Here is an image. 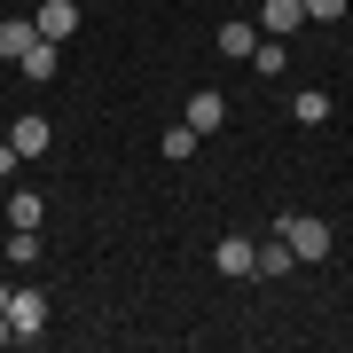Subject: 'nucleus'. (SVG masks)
<instances>
[{"instance_id":"obj_1","label":"nucleus","mask_w":353,"mask_h":353,"mask_svg":"<svg viewBox=\"0 0 353 353\" xmlns=\"http://www.w3.org/2000/svg\"><path fill=\"white\" fill-rule=\"evenodd\" d=\"M8 338L16 345H39V338H48V290H8Z\"/></svg>"},{"instance_id":"obj_2","label":"nucleus","mask_w":353,"mask_h":353,"mask_svg":"<svg viewBox=\"0 0 353 353\" xmlns=\"http://www.w3.org/2000/svg\"><path fill=\"white\" fill-rule=\"evenodd\" d=\"M275 236L290 243V259H299V267H322V259H330V228H322V220H306V212H290Z\"/></svg>"},{"instance_id":"obj_3","label":"nucleus","mask_w":353,"mask_h":353,"mask_svg":"<svg viewBox=\"0 0 353 353\" xmlns=\"http://www.w3.org/2000/svg\"><path fill=\"white\" fill-rule=\"evenodd\" d=\"M181 126H189V134H220V126H228V94H220V87H196Z\"/></svg>"},{"instance_id":"obj_4","label":"nucleus","mask_w":353,"mask_h":353,"mask_svg":"<svg viewBox=\"0 0 353 353\" xmlns=\"http://www.w3.org/2000/svg\"><path fill=\"white\" fill-rule=\"evenodd\" d=\"M32 24H39V39H55V48H63V39L79 32V0H39Z\"/></svg>"},{"instance_id":"obj_5","label":"nucleus","mask_w":353,"mask_h":353,"mask_svg":"<svg viewBox=\"0 0 353 353\" xmlns=\"http://www.w3.org/2000/svg\"><path fill=\"white\" fill-rule=\"evenodd\" d=\"M212 48L228 55V63H243V55H252V48H259V16H228V24L212 32Z\"/></svg>"},{"instance_id":"obj_6","label":"nucleus","mask_w":353,"mask_h":353,"mask_svg":"<svg viewBox=\"0 0 353 353\" xmlns=\"http://www.w3.org/2000/svg\"><path fill=\"white\" fill-rule=\"evenodd\" d=\"M8 141H16V157H48V150H55V126H48L39 110H24V118L8 126Z\"/></svg>"},{"instance_id":"obj_7","label":"nucleus","mask_w":353,"mask_h":353,"mask_svg":"<svg viewBox=\"0 0 353 353\" xmlns=\"http://www.w3.org/2000/svg\"><path fill=\"white\" fill-rule=\"evenodd\" d=\"M259 32H267V39L306 32V0H267V8H259Z\"/></svg>"},{"instance_id":"obj_8","label":"nucleus","mask_w":353,"mask_h":353,"mask_svg":"<svg viewBox=\"0 0 353 353\" xmlns=\"http://www.w3.org/2000/svg\"><path fill=\"white\" fill-rule=\"evenodd\" d=\"M290 267H299V259H290V243H283V236L252 243V283H275V275H290Z\"/></svg>"},{"instance_id":"obj_9","label":"nucleus","mask_w":353,"mask_h":353,"mask_svg":"<svg viewBox=\"0 0 353 353\" xmlns=\"http://www.w3.org/2000/svg\"><path fill=\"white\" fill-rule=\"evenodd\" d=\"M39 39V24L32 16H0V63H24V48Z\"/></svg>"},{"instance_id":"obj_10","label":"nucleus","mask_w":353,"mask_h":353,"mask_svg":"<svg viewBox=\"0 0 353 353\" xmlns=\"http://www.w3.org/2000/svg\"><path fill=\"white\" fill-rule=\"evenodd\" d=\"M212 267H220V275H252V236H220L212 243Z\"/></svg>"},{"instance_id":"obj_11","label":"nucleus","mask_w":353,"mask_h":353,"mask_svg":"<svg viewBox=\"0 0 353 353\" xmlns=\"http://www.w3.org/2000/svg\"><path fill=\"white\" fill-rule=\"evenodd\" d=\"M55 63H63V48H55V39H32L16 71H24V79H55Z\"/></svg>"},{"instance_id":"obj_12","label":"nucleus","mask_w":353,"mask_h":353,"mask_svg":"<svg viewBox=\"0 0 353 353\" xmlns=\"http://www.w3.org/2000/svg\"><path fill=\"white\" fill-rule=\"evenodd\" d=\"M39 220H48V196L16 189V196H8V228H39Z\"/></svg>"},{"instance_id":"obj_13","label":"nucleus","mask_w":353,"mask_h":353,"mask_svg":"<svg viewBox=\"0 0 353 353\" xmlns=\"http://www.w3.org/2000/svg\"><path fill=\"white\" fill-rule=\"evenodd\" d=\"M283 63H290L283 39H259V48H252V71H259V79H283Z\"/></svg>"},{"instance_id":"obj_14","label":"nucleus","mask_w":353,"mask_h":353,"mask_svg":"<svg viewBox=\"0 0 353 353\" xmlns=\"http://www.w3.org/2000/svg\"><path fill=\"white\" fill-rule=\"evenodd\" d=\"M196 141H204V134H189V126H165V134H157V150L181 165V157H196Z\"/></svg>"},{"instance_id":"obj_15","label":"nucleus","mask_w":353,"mask_h":353,"mask_svg":"<svg viewBox=\"0 0 353 353\" xmlns=\"http://www.w3.org/2000/svg\"><path fill=\"white\" fill-rule=\"evenodd\" d=\"M8 267H39V228H16L8 236Z\"/></svg>"},{"instance_id":"obj_16","label":"nucleus","mask_w":353,"mask_h":353,"mask_svg":"<svg viewBox=\"0 0 353 353\" xmlns=\"http://www.w3.org/2000/svg\"><path fill=\"white\" fill-rule=\"evenodd\" d=\"M290 110H299V126H322V118H330V94H322V87H306Z\"/></svg>"},{"instance_id":"obj_17","label":"nucleus","mask_w":353,"mask_h":353,"mask_svg":"<svg viewBox=\"0 0 353 353\" xmlns=\"http://www.w3.org/2000/svg\"><path fill=\"white\" fill-rule=\"evenodd\" d=\"M345 16V0H306V24H338Z\"/></svg>"},{"instance_id":"obj_18","label":"nucleus","mask_w":353,"mask_h":353,"mask_svg":"<svg viewBox=\"0 0 353 353\" xmlns=\"http://www.w3.org/2000/svg\"><path fill=\"white\" fill-rule=\"evenodd\" d=\"M16 165H24V157H16V141H0V181H8Z\"/></svg>"},{"instance_id":"obj_19","label":"nucleus","mask_w":353,"mask_h":353,"mask_svg":"<svg viewBox=\"0 0 353 353\" xmlns=\"http://www.w3.org/2000/svg\"><path fill=\"white\" fill-rule=\"evenodd\" d=\"M0 322H8V283H0Z\"/></svg>"},{"instance_id":"obj_20","label":"nucleus","mask_w":353,"mask_h":353,"mask_svg":"<svg viewBox=\"0 0 353 353\" xmlns=\"http://www.w3.org/2000/svg\"><path fill=\"white\" fill-rule=\"evenodd\" d=\"M0 345H16V338H8V322H0Z\"/></svg>"}]
</instances>
